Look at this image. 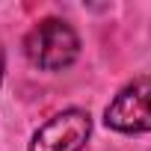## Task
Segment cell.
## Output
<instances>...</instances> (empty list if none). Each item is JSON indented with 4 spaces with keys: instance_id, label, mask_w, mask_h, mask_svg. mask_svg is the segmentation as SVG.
I'll return each instance as SVG.
<instances>
[{
    "instance_id": "obj_1",
    "label": "cell",
    "mask_w": 151,
    "mask_h": 151,
    "mask_svg": "<svg viewBox=\"0 0 151 151\" xmlns=\"http://www.w3.org/2000/svg\"><path fill=\"white\" fill-rule=\"evenodd\" d=\"M24 50L30 56L33 65L45 68V71H62L68 68L80 53V39L65 21L59 18H45L39 21L24 42Z\"/></svg>"
},
{
    "instance_id": "obj_4",
    "label": "cell",
    "mask_w": 151,
    "mask_h": 151,
    "mask_svg": "<svg viewBox=\"0 0 151 151\" xmlns=\"http://www.w3.org/2000/svg\"><path fill=\"white\" fill-rule=\"evenodd\" d=\"M0 77H3V47H0Z\"/></svg>"
},
{
    "instance_id": "obj_2",
    "label": "cell",
    "mask_w": 151,
    "mask_h": 151,
    "mask_svg": "<svg viewBox=\"0 0 151 151\" xmlns=\"http://www.w3.org/2000/svg\"><path fill=\"white\" fill-rule=\"evenodd\" d=\"M107 127L122 133L151 130V77H136L127 83L107 107Z\"/></svg>"
},
{
    "instance_id": "obj_3",
    "label": "cell",
    "mask_w": 151,
    "mask_h": 151,
    "mask_svg": "<svg viewBox=\"0 0 151 151\" xmlns=\"http://www.w3.org/2000/svg\"><path fill=\"white\" fill-rule=\"evenodd\" d=\"M92 133V119L83 110H65L36 130L30 151H80Z\"/></svg>"
}]
</instances>
